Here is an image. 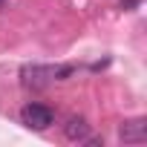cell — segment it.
<instances>
[{
    "label": "cell",
    "mask_w": 147,
    "mask_h": 147,
    "mask_svg": "<svg viewBox=\"0 0 147 147\" xmlns=\"http://www.w3.org/2000/svg\"><path fill=\"white\" fill-rule=\"evenodd\" d=\"M20 121H23L26 127H32V130H46V127L55 121V113H52L46 104L32 101V104H26V107L20 110Z\"/></svg>",
    "instance_id": "obj_1"
},
{
    "label": "cell",
    "mask_w": 147,
    "mask_h": 147,
    "mask_svg": "<svg viewBox=\"0 0 147 147\" xmlns=\"http://www.w3.org/2000/svg\"><path fill=\"white\" fill-rule=\"evenodd\" d=\"M23 84L32 87V90H43L55 81V66H43V63H32V66H23Z\"/></svg>",
    "instance_id": "obj_2"
},
{
    "label": "cell",
    "mask_w": 147,
    "mask_h": 147,
    "mask_svg": "<svg viewBox=\"0 0 147 147\" xmlns=\"http://www.w3.org/2000/svg\"><path fill=\"white\" fill-rule=\"evenodd\" d=\"M118 138L124 144H141L147 141V121L144 118H130L118 127Z\"/></svg>",
    "instance_id": "obj_3"
},
{
    "label": "cell",
    "mask_w": 147,
    "mask_h": 147,
    "mask_svg": "<svg viewBox=\"0 0 147 147\" xmlns=\"http://www.w3.org/2000/svg\"><path fill=\"white\" fill-rule=\"evenodd\" d=\"M63 136H66L69 141H87V136H90V124H87L81 115H72V118L63 124Z\"/></svg>",
    "instance_id": "obj_4"
},
{
    "label": "cell",
    "mask_w": 147,
    "mask_h": 147,
    "mask_svg": "<svg viewBox=\"0 0 147 147\" xmlns=\"http://www.w3.org/2000/svg\"><path fill=\"white\" fill-rule=\"evenodd\" d=\"M141 0H121V9H136Z\"/></svg>",
    "instance_id": "obj_5"
},
{
    "label": "cell",
    "mask_w": 147,
    "mask_h": 147,
    "mask_svg": "<svg viewBox=\"0 0 147 147\" xmlns=\"http://www.w3.org/2000/svg\"><path fill=\"white\" fill-rule=\"evenodd\" d=\"M3 3H6V0H0V9H3Z\"/></svg>",
    "instance_id": "obj_6"
}]
</instances>
